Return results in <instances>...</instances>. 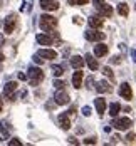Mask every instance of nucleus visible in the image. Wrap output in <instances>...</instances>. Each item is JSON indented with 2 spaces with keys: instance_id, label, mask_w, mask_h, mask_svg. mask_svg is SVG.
Returning a JSON list of instances; mask_svg holds the SVG:
<instances>
[{
  "instance_id": "2",
  "label": "nucleus",
  "mask_w": 136,
  "mask_h": 146,
  "mask_svg": "<svg viewBox=\"0 0 136 146\" xmlns=\"http://www.w3.org/2000/svg\"><path fill=\"white\" fill-rule=\"evenodd\" d=\"M27 77H29V81H30L32 86H39V84L44 81V72H42V69H39V67H30Z\"/></svg>"
},
{
  "instance_id": "21",
  "label": "nucleus",
  "mask_w": 136,
  "mask_h": 146,
  "mask_svg": "<svg viewBox=\"0 0 136 146\" xmlns=\"http://www.w3.org/2000/svg\"><path fill=\"white\" fill-rule=\"evenodd\" d=\"M119 111H121V106L118 104V102H111V104H109V114H111L113 117L118 116Z\"/></svg>"
},
{
  "instance_id": "1",
  "label": "nucleus",
  "mask_w": 136,
  "mask_h": 146,
  "mask_svg": "<svg viewBox=\"0 0 136 146\" xmlns=\"http://www.w3.org/2000/svg\"><path fill=\"white\" fill-rule=\"evenodd\" d=\"M39 25H40V29L44 30V32H52V30L57 27V19L52 17V15H49V14H44L40 17Z\"/></svg>"
},
{
  "instance_id": "12",
  "label": "nucleus",
  "mask_w": 136,
  "mask_h": 146,
  "mask_svg": "<svg viewBox=\"0 0 136 146\" xmlns=\"http://www.w3.org/2000/svg\"><path fill=\"white\" fill-rule=\"evenodd\" d=\"M57 121H59V126L62 128V129H69L71 128V119H69V114L67 113H62V114H59V117H57Z\"/></svg>"
},
{
  "instance_id": "30",
  "label": "nucleus",
  "mask_w": 136,
  "mask_h": 146,
  "mask_svg": "<svg viewBox=\"0 0 136 146\" xmlns=\"http://www.w3.org/2000/svg\"><path fill=\"white\" fill-rule=\"evenodd\" d=\"M82 114H84V116H89L91 114V108L89 106H84V108H82Z\"/></svg>"
},
{
  "instance_id": "11",
  "label": "nucleus",
  "mask_w": 136,
  "mask_h": 146,
  "mask_svg": "<svg viewBox=\"0 0 136 146\" xmlns=\"http://www.w3.org/2000/svg\"><path fill=\"white\" fill-rule=\"evenodd\" d=\"M37 56H39V57H42L44 60H45V59L52 60V59L57 57V52H56V50H52V49H40V50L37 52Z\"/></svg>"
},
{
  "instance_id": "32",
  "label": "nucleus",
  "mask_w": 136,
  "mask_h": 146,
  "mask_svg": "<svg viewBox=\"0 0 136 146\" xmlns=\"http://www.w3.org/2000/svg\"><path fill=\"white\" fill-rule=\"evenodd\" d=\"M119 62H121V59L118 56H114V57L111 59V64H119Z\"/></svg>"
},
{
  "instance_id": "37",
  "label": "nucleus",
  "mask_w": 136,
  "mask_h": 146,
  "mask_svg": "<svg viewBox=\"0 0 136 146\" xmlns=\"http://www.w3.org/2000/svg\"><path fill=\"white\" fill-rule=\"evenodd\" d=\"M19 79H22V81H24V79H27V76H25V74H22V72H20V74H19Z\"/></svg>"
},
{
  "instance_id": "29",
  "label": "nucleus",
  "mask_w": 136,
  "mask_h": 146,
  "mask_svg": "<svg viewBox=\"0 0 136 146\" xmlns=\"http://www.w3.org/2000/svg\"><path fill=\"white\" fill-rule=\"evenodd\" d=\"M84 145H96V138H86Z\"/></svg>"
},
{
  "instance_id": "34",
  "label": "nucleus",
  "mask_w": 136,
  "mask_h": 146,
  "mask_svg": "<svg viewBox=\"0 0 136 146\" xmlns=\"http://www.w3.org/2000/svg\"><path fill=\"white\" fill-rule=\"evenodd\" d=\"M67 139H69V143H71V145H77V139H76L74 136H71V138H67Z\"/></svg>"
},
{
  "instance_id": "20",
  "label": "nucleus",
  "mask_w": 136,
  "mask_h": 146,
  "mask_svg": "<svg viewBox=\"0 0 136 146\" xmlns=\"http://www.w3.org/2000/svg\"><path fill=\"white\" fill-rule=\"evenodd\" d=\"M94 104H96V109H98V113H99V114H103V113L106 111V99L98 98V99L94 101Z\"/></svg>"
},
{
  "instance_id": "19",
  "label": "nucleus",
  "mask_w": 136,
  "mask_h": 146,
  "mask_svg": "<svg viewBox=\"0 0 136 146\" xmlns=\"http://www.w3.org/2000/svg\"><path fill=\"white\" fill-rule=\"evenodd\" d=\"M71 66H72L74 69H81V67L84 66V60H82L81 56H72V57H71Z\"/></svg>"
},
{
  "instance_id": "8",
  "label": "nucleus",
  "mask_w": 136,
  "mask_h": 146,
  "mask_svg": "<svg viewBox=\"0 0 136 146\" xmlns=\"http://www.w3.org/2000/svg\"><path fill=\"white\" fill-rule=\"evenodd\" d=\"M119 96L124 98V99H128V101L133 98V89H131V86H129L128 82H123L119 86Z\"/></svg>"
},
{
  "instance_id": "10",
  "label": "nucleus",
  "mask_w": 136,
  "mask_h": 146,
  "mask_svg": "<svg viewBox=\"0 0 136 146\" xmlns=\"http://www.w3.org/2000/svg\"><path fill=\"white\" fill-rule=\"evenodd\" d=\"M86 39L91 40V42H99L104 39V32H99V30H91V32H86Z\"/></svg>"
},
{
  "instance_id": "27",
  "label": "nucleus",
  "mask_w": 136,
  "mask_h": 146,
  "mask_svg": "<svg viewBox=\"0 0 136 146\" xmlns=\"http://www.w3.org/2000/svg\"><path fill=\"white\" fill-rule=\"evenodd\" d=\"M135 139H136V134H135V133H128V136H126V141H128V143H133Z\"/></svg>"
},
{
  "instance_id": "18",
  "label": "nucleus",
  "mask_w": 136,
  "mask_h": 146,
  "mask_svg": "<svg viewBox=\"0 0 136 146\" xmlns=\"http://www.w3.org/2000/svg\"><path fill=\"white\" fill-rule=\"evenodd\" d=\"M35 40L40 45H52V39H50L49 35H45V34H39V35L35 37Z\"/></svg>"
},
{
  "instance_id": "26",
  "label": "nucleus",
  "mask_w": 136,
  "mask_h": 146,
  "mask_svg": "<svg viewBox=\"0 0 136 146\" xmlns=\"http://www.w3.org/2000/svg\"><path fill=\"white\" fill-rule=\"evenodd\" d=\"M7 136H9V133H7V129H3V126L0 124V141L7 139Z\"/></svg>"
},
{
  "instance_id": "17",
  "label": "nucleus",
  "mask_w": 136,
  "mask_h": 146,
  "mask_svg": "<svg viewBox=\"0 0 136 146\" xmlns=\"http://www.w3.org/2000/svg\"><path fill=\"white\" fill-rule=\"evenodd\" d=\"M96 91H98V92H111L113 88H111L106 81H99V82L96 84Z\"/></svg>"
},
{
  "instance_id": "4",
  "label": "nucleus",
  "mask_w": 136,
  "mask_h": 146,
  "mask_svg": "<svg viewBox=\"0 0 136 146\" xmlns=\"http://www.w3.org/2000/svg\"><path fill=\"white\" fill-rule=\"evenodd\" d=\"M111 126H114V128L119 129V131H124V129H129V128L133 126V121H131L129 117H118V119L113 121Z\"/></svg>"
},
{
  "instance_id": "40",
  "label": "nucleus",
  "mask_w": 136,
  "mask_h": 146,
  "mask_svg": "<svg viewBox=\"0 0 136 146\" xmlns=\"http://www.w3.org/2000/svg\"><path fill=\"white\" fill-rule=\"evenodd\" d=\"M0 3H2V0H0Z\"/></svg>"
},
{
  "instance_id": "3",
  "label": "nucleus",
  "mask_w": 136,
  "mask_h": 146,
  "mask_svg": "<svg viewBox=\"0 0 136 146\" xmlns=\"http://www.w3.org/2000/svg\"><path fill=\"white\" fill-rule=\"evenodd\" d=\"M92 3H94V9L103 15V17H111L113 12H114V10H113V7H111V5H107L104 0H94Z\"/></svg>"
},
{
  "instance_id": "39",
  "label": "nucleus",
  "mask_w": 136,
  "mask_h": 146,
  "mask_svg": "<svg viewBox=\"0 0 136 146\" xmlns=\"http://www.w3.org/2000/svg\"><path fill=\"white\" fill-rule=\"evenodd\" d=\"M0 111H2V99H0Z\"/></svg>"
},
{
  "instance_id": "16",
  "label": "nucleus",
  "mask_w": 136,
  "mask_h": 146,
  "mask_svg": "<svg viewBox=\"0 0 136 146\" xmlns=\"http://www.w3.org/2000/svg\"><path fill=\"white\" fill-rule=\"evenodd\" d=\"M72 84H74L76 89L81 88V84H82V72H81V69H77L72 76Z\"/></svg>"
},
{
  "instance_id": "28",
  "label": "nucleus",
  "mask_w": 136,
  "mask_h": 146,
  "mask_svg": "<svg viewBox=\"0 0 136 146\" xmlns=\"http://www.w3.org/2000/svg\"><path fill=\"white\" fill-rule=\"evenodd\" d=\"M19 145H22V141H20V139H17V138H14V139H10V141H9V146H19Z\"/></svg>"
},
{
  "instance_id": "24",
  "label": "nucleus",
  "mask_w": 136,
  "mask_h": 146,
  "mask_svg": "<svg viewBox=\"0 0 136 146\" xmlns=\"http://www.w3.org/2000/svg\"><path fill=\"white\" fill-rule=\"evenodd\" d=\"M103 72H104L111 81H114V74H113V71H111V67H103Z\"/></svg>"
},
{
  "instance_id": "6",
  "label": "nucleus",
  "mask_w": 136,
  "mask_h": 146,
  "mask_svg": "<svg viewBox=\"0 0 136 146\" xmlns=\"http://www.w3.org/2000/svg\"><path fill=\"white\" fill-rule=\"evenodd\" d=\"M14 91H17V82H15V81H10V82L5 84V88H3V94L9 98V101H15Z\"/></svg>"
},
{
  "instance_id": "31",
  "label": "nucleus",
  "mask_w": 136,
  "mask_h": 146,
  "mask_svg": "<svg viewBox=\"0 0 136 146\" xmlns=\"http://www.w3.org/2000/svg\"><path fill=\"white\" fill-rule=\"evenodd\" d=\"M54 86L57 89H60V88H64V82H62V81H54Z\"/></svg>"
},
{
  "instance_id": "14",
  "label": "nucleus",
  "mask_w": 136,
  "mask_h": 146,
  "mask_svg": "<svg viewBox=\"0 0 136 146\" xmlns=\"http://www.w3.org/2000/svg\"><path fill=\"white\" fill-rule=\"evenodd\" d=\"M107 54V45L106 44H98L94 47V56L96 57H104Z\"/></svg>"
},
{
  "instance_id": "9",
  "label": "nucleus",
  "mask_w": 136,
  "mask_h": 146,
  "mask_svg": "<svg viewBox=\"0 0 136 146\" xmlns=\"http://www.w3.org/2000/svg\"><path fill=\"white\" fill-rule=\"evenodd\" d=\"M39 3H40V7H42L44 10H47V12H54V10L59 9V3H57L56 0H40Z\"/></svg>"
},
{
  "instance_id": "25",
  "label": "nucleus",
  "mask_w": 136,
  "mask_h": 146,
  "mask_svg": "<svg viewBox=\"0 0 136 146\" xmlns=\"http://www.w3.org/2000/svg\"><path fill=\"white\" fill-rule=\"evenodd\" d=\"M89 0H69V5H86Z\"/></svg>"
},
{
  "instance_id": "5",
  "label": "nucleus",
  "mask_w": 136,
  "mask_h": 146,
  "mask_svg": "<svg viewBox=\"0 0 136 146\" xmlns=\"http://www.w3.org/2000/svg\"><path fill=\"white\" fill-rule=\"evenodd\" d=\"M15 25H17V17L14 14H10L7 19H5V24H3V30H5V34H12L15 29Z\"/></svg>"
},
{
  "instance_id": "22",
  "label": "nucleus",
  "mask_w": 136,
  "mask_h": 146,
  "mask_svg": "<svg viewBox=\"0 0 136 146\" xmlns=\"http://www.w3.org/2000/svg\"><path fill=\"white\" fill-rule=\"evenodd\" d=\"M118 12H119L121 17H128V14H129V7H128V3H119L118 5Z\"/></svg>"
},
{
  "instance_id": "35",
  "label": "nucleus",
  "mask_w": 136,
  "mask_h": 146,
  "mask_svg": "<svg viewBox=\"0 0 136 146\" xmlns=\"http://www.w3.org/2000/svg\"><path fill=\"white\" fill-rule=\"evenodd\" d=\"M92 82H94V81H92V77H89V79H88V82H86V84H88V89L92 86Z\"/></svg>"
},
{
  "instance_id": "13",
  "label": "nucleus",
  "mask_w": 136,
  "mask_h": 146,
  "mask_svg": "<svg viewBox=\"0 0 136 146\" xmlns=\"http://www.w3.org/2000/svg\"><path fill=\"white\" fill-rule=\"evenodd\" d=\"M84 59H86L84 62L89 66L91 71H98V69H99V62L96 60V57H94V56H91V54H86V57H84Z\"/></svg>"
},
{
  "instance_id": "15",
  "label": "nucleus",
  "mask_w": 136,
  "mask_h": 146,
  "mask_svg": "<svg viewBox=\"0 0 136 146\" xmlns=\"http://www.w3.org/2000/svg\"><path fill=\"white\" fill-rule=\"evenodd\" d=\"M103 24H104L103 17H89V27H92V29H99V27H103Z\"/></svg>"
},
{
  "instance_id": "33",
  "label": "nucleus",
  "mask_w": 136,
  "mask_h": 146,
  "mask_svg": "<svg viewBox=\"0 0 136 146\" xmlns=\"http://www.w3.org/2000/svg\"><path fill=\"white\" fill-rule=\"evenodd\" d=\"M34 62H37V64H42V62H44V59L39 57V56H35V57H34Z\"/></svg>"
},
{
  "instance_id": "38",
  "label": "nucleus",
  "mask_w": 136,
  "mask_h": 146,
  "mask_svg": "<svg viewBox=\"0 0 136 146\" xmlns=\"http://www.w3.org/2000/svg\"><path fill=\"white\" fill-rule=\"evenodd\" d=\"M2 60H3V54H2V52H0V62H2Z\"/></svg>"
},
{
  "instance_id": "23",
  "label": "nucleus",
  "mask_w": 136,
  "mask_h": 146,
  "mask_svg": "<svg viewBox=\"0 0 136 146\" xmlns=\"http://www.w3.org/2000/svg\"><path fill=\"white\" fill-rule=\"evenodd\" d=\"M50 69H52V74H54V76H57V77L64 74V67H62V66H52Z\"/></svg>"
},
{
  "instance_id": "36",
  "label": "nucleus",
  "mask_w": 136,
  "mask_h": 146,
  "mask_svg": "<svg viewBox=\"0 0 136 146\" xmlns=\"http://www.w3.org/2000/svg\"><path fill=\"white\" fill-rule=\"evenodd\" d=\"M131 56H133V60L136 62V50L135 49H131Z\"/></svg>"
},
{
  "instance_id": "7",
  "label": "nucleus",
  "mask_w": 136,
  "mask_h": 146,
  "mask_svg": "<svg viewBox=\"0 0 136 146\" xmlns=\"http://www.w3.org/2000/svg\"><path fill=\"white\" fill-rule=\"evenodd\" d=\"M54 99H56V104H57V106H66V104L71 102V98H69V94H67L66 91H57Z\"/></svg>"
}]
</instances>
